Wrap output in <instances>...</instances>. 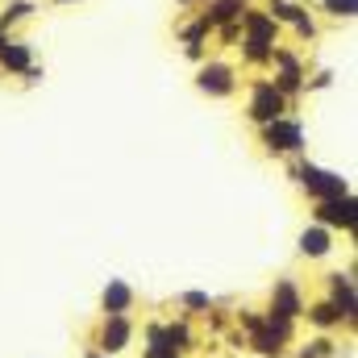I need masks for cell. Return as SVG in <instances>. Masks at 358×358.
Wrapping results in <instances>:
<instances>
[{"label": "cell", "instance_id": "cell-6", "mask_svg": "<svg viewBox=\"0 0 358 358\" xmlns=\"http://www.w3.org/2000/svg\"><path fill=\"white\" fill-rule=\"evenodd\" d=\"M134 334H138L134 317H100V325H96V334H92V350L117 358L134 346Z\"/></svg>", "mask_w": 358, "mask_h": 358}, {"label": "cell", "instance_id": "cell-12", "mask_svg": "<svg viewBox=\"0 0 358 358\" xmlns=\"http://www.w3.org/2000/svg\"><path fill=\"white\" fill-rule=\"evenodd\" d=\"M279 29H283V25H275V21H271L267 8L246 4V13H242V38H250V42H267V46H279Z\"/></svg>", "mask_w": 358, "mask_h": 358}, {"label": "cell", "instance_id": "cell-11", "mask_svg": "<svg viewBox=\"0 0 358 358\" xmlns=\"http://www.w3.org/2000/svg\"><path fill=\"white\" fill-rule=\"evenodd\" d=\"M138 304V292L125 283V279H108L104 292H100V317H129Z\"/></svg>", "mask_w": 358, "mask_h": 358}, {"label": "cell", "instance_id": "cell-13", "mask_svg": "<svg viewBox=\"0 0 358 358\" xmlns=\"http://www.w3.org/2000/svg\"><path fill=\"white\" fill-rule=\"evenodd\" d=\"M246 4H250V0H204V4H200V21H204L208 29H221V25H229V21H242Z\"/></svg>", "mask_w": 358, "mask_h": 358}, {"label": "cell", "instance_id": "cell-1", "mask_svg": "<svg viewBox=\"0 0 358 358\" xmlns=\"http://www.w3.org/2000/svg\"><path fill=\"white\" fill-rule=\"evenodd\" d=\"M287 113H292V100L275 88L267 76H255V80L246 84V117H250L255 125H271V121H279V117H287Z\"/></svg>", "mask_w": 358, "mask_h": 358}, {"label": "cell", "instance_id": "cell-9", "mask_svg": "<svg viewBox=\"0 0 358 358\" xmlns=\"http://www.w3.org/2000/svg\"><path fill=\"white\" fill-rule=\"evenodd\" d=\"M334 250H338V234L325 229V225H317V221H308V225L300 229V238H296V255L308 259V263H321V259H329Z\"/></svg>", "mask_w": 358, "mask_h": 358}, {"label": "cell", "instance_id": "cell-18", "mask_svg": "<svg viewBox=\"0 0 358 358\" xmlns=\"http://www.w3.org/2000/svg\"><path fill=\"white\" fill-rule=\"evenodd\" d=\"M163 334H167V342L176 346L179 358L187 355V350H196V334H192V325H187L183 317H176V321H163Z\"/></svg>", "mask_w": 358, "mask_h": 358}, {"label": "cell", "instance_id": "cell-19", "mask_svg": "<svg viewBox=\"0 0 358 358\" xmlns=\"http://www.w3.org/2000/svg\"><path fill=\"white\" fill-rule=\"evenodd\" d=\"M271 59H275V46L242 38V63H246V67H259V71H267V67H271Z\"/></svg>", "mask_w": 358, "mask_h": 358}, {"label": "cell", "instance_id": "cell-21", "mask_svg": "<svg viewBox=\"0 0 358 358\" xmlns=\"http://www.w3.org/2000/svg\"><path fill=\"white\" fill-rule=\"evenodd\" d=\"M263 8H267V17L275 21V25H292V21L304 13V4H300V0H267Z\"/></svg>", "mask_w": 358, "mask_h": 358}, {"label": "cell", "instance_id": "cell-10", "mask_svg": "<svg viewBox=\"0 0 358 358\" xmlns=\"http://www.w3.org/2000/svg\"><path fill=\"white\" fill-rule=\"evenodd\" d=\"M325 300L342 308V317L355 325L358 317V292H355V271H329L325 275Z\"/></svg>", "mask_w": 358, "mask_h": 358}, {"label": "cell", "instance_id": "cell-3", "mask_svg": "<svg viewBox=\"0 0 358 358\" xmlns=\"http://www.w3.org/2000/svg\"><path fill=\"white\" fill-rule=\"evenodd\" d=\"M292 179L300 183V192L308 196V204L317 200H334V196H346L350 192V179L329 171V167H317V163H296L292 167Z\"/></svg>", "mask_w": 358, "mask_h": 358}, {"label": "cell", "instance_id": "cell-15", "mask_svg": "<svg viewBox=\"0 0 358 358\" xmlns=\"http://www.w3.org/2000/svg\"><path fill=\"white\" fill-rule=\"evenodd\" d=\"M25 67H34V42L8 38L4 50H0V71H4V76H21Z\"/></svg>", "mask_w": 358, "mask_h": 358}, {"label": "cell", "instance_id": "cell-14", "mask_svg": "<svg viewBox=\"0 0 358 358\" xmlns=\"http://www.w3.org/2000/svg\"><path fill=\"white\" fill-rule=\"evenodd\" d=\"M300 321H308V325H313V329H321V334H334V329H342V321H346V317H342V308H338V304H329V300H308ZM346 325H350V321H346Z\"/></svg>", "mask_w": 358, "mask_h": 358}, {"label": "cell", "instance_id": "cell-20", "mask_svg": "<svg viewBox=\"0 0 358 358\" xmlns=\"http://www.w3.org/2000/svg\"><path fill=\"white\" fill-rule=\"evenodd\" d=\"M176 308H183L187 317H200V313H213V308H217V300H213L208 292H179Z\"/></svg>", "mask_w": 358, "mask_h": 358}, {"label": "cell", "instance_id": "cell-27", "mask_svg": "<svg viewBox=\"0 0 358 358\" xmlns=\"http://www.w3.org/2000/svg\"><path fill=\"white\" fill-rule=\"evenodd\" d=\"M179 8H200V4H204V0H176Z\"/></svg>", "mask_w": 358, "mask_h": 358}, {"label": "cell", "instance_id": "cell-29", "mask_svg": "<svg viewBox=\"0 0 358 358\" xmlns=\"http://www.w3.org/2000/svg\"><path fill=\"white\" fill-rule=\"evenodd\" d=\"M50 4H80V0H50Z\"/></svg>", "mask_w": 358, "mask_h": 358}, {"label": "cell", "instance_id": "cell-16", "mask_svg": "<svg viewBox=\"0 0 358 358\" xmlns=\"http://www.w3.org/2000/svg\"><path fill=\"white\" fill-rule=\"evenodd\" d=\"M142 338H146L142 358H179L176 346H171V342H167V334H163V321H150V325L142 329Z\"/></svg>", "mask_w": 358, "mask_h": 358}, {"label": "cell", "instance_id": "cell-2", "mask_svg": "<svg viewBox=\"0 0 358 358\" xmlns=\"http://www.w3.org/2000/svg\"><path fill=\"white\" fill-rule=\"evenodd\" d=\"M259 142L275 159H300L304 155V121L300 117H279L271 125H259Z\"/></svg>", "mask_w": 358, "mask_h": 358}, {"label": "cell", "instance_id": "cell-28", "mask_svg": "<svg viewBox=\"0 0 358 358\" xmlns=\"http://www.w3.org/2000/svg\"><path fill=\"white\" fill-rule=\"evenodd\" d=\"M84 358H108V355H100V350H84Z\"/></svg>", "mask_w": 358, "mask_h": 358}, {"label": "cell", "instance_id": "cell-23", "mask_svg": "<svg viewBox=\"0 0 358 358\" xmlns=\"http://www.w3.org/2000/svg\"><path fill=\"white\" fill-rule=\"evenodd\" d=\"M321 13L334 21H355L358 17V0H321Z\"/></svg>", "mask_w": 358, "mask_h": 358}, {"label": "cell", "instance_id": "cell-25", "mask_svg": "<svg viewBox=\"0 0 358 358\" xmlns=\"http://www.w3.org/2000/svg\"><path fill=\"white\" fill-rule=\"evenodd\" d=\"M292 29H296V38H304V42H313V38L321 34V29H317V17H313L308 8H304V13H300L296 21H292Z\"/></svg>", "mask_w": 358, "mask_h": 358}, {"label": "cell", "instance_id": "cell-24", "mask_svg": "<svg viewBox=\"0 0 358 358\" xmlns=\"http://www.w3.org/2000/svg\"><path fill=\"white\" fill-rule=\"evenodd\" d=\"M208 34H213V29L196 17L192 25H183V29H179V42H183V46H204V38H208Z\"/></svg>", "mask_w": 358, "mask_h": 358}, {"label": "cell", "instance_id": "cell-26", "mask_svg": "<svg viewBox=\"0 0 358 358\" xmlns=\"http://www.w3.org/2000/svg\"><path fill=\"white\" fill-rule=\"evenodd\" d=\"M213 34H221V42H238V38H242V21H229V25H221V29H213Z\"/></svg>", "mask_w": 358, "mask_h": 358}, {"label": "cell", "instance_id": "cell-5", "mask_svg": "<svg viewBox=\"0 0 358 358\" xmlns=\"http://www.w3.org/2000/svg\"><path fill=\"white\" fill-rule=\"evenodd\" d=\"M267 80L283 92L287 100H296V96H304V92H308L304 59H300L292 46H275V59H271V76H267Z\"/></svg>", "mask_w": 358, "mask_h": 358}, {"label": "cell", "instance_id": "cell-7", "mask_svg": "<svg viewBox=\"0 0 358 358\" xmlns=\"http://www.w3.org/2000/svg\"><path fill=\"white\" fill-rule=\"evenodd\" d=\"M313 221L325 225V229H334V234H355V221H358L355 192L334 196V200H317V204H313Z\"/></svg>", "mask_w": 358, "mask_h": 358}, {"label": "cell", "instance_id": "cell-4", "mask_svg": "<svg viewBox=\"0 0 358 358\" xmlns=\"http://www.w3.org/2000/svg\"><path fill=\"white\" fill-rule=\"evenodd\" d=\"M242 84V71L229 63V59H204L196 67V92L208 96V100H229Z\"/></svg>", "mask_w": 358, "mask_h": 358}, {"label": "cell", "instance_id": "cell-8", "mask_svg": "<svg viewBox=\"0 0 358 358\" xmlns=\"http://www.w3.org/2000/svg\"><path fill=\"white\" fill-rule=\"evenodd\" d=\"M304 304H308V296H304V287H300L296 275L275 279V287H271V296H267V308L283 313V317H292V321H300V317H304Z\"/></svg>", "mask_w": 358, "mask_h": 358}, {"label": "cell", "instance_id": "cell-22", "mask_svg": "<svg viewBox=\"0 0 358 358\" xmlns=\"http://www.w3.org/2000/svg\"><path fill=\"white\" fill-rule=\"evenodd\" d=\"M296 358H338V342L329 338V334H321V338H313V342H304Z\"/></svg>", "mask_w": 358, "mask_h": 358}, {"label": "cell", "instance_id": "cell-17", "mask_svg": "<svg viewBox=\"0 0 358 358\" xmlns=\"http://www.w3.org/2000/svg\"><path fill=\"white\" fill-rule=\"evenodd\" d=\"M34 13H38V0H4V4H0V29L8 34L13 25L29 21Z\"/></svg>", "mask_w": 358, "mask_h": 358}]
</instances>
